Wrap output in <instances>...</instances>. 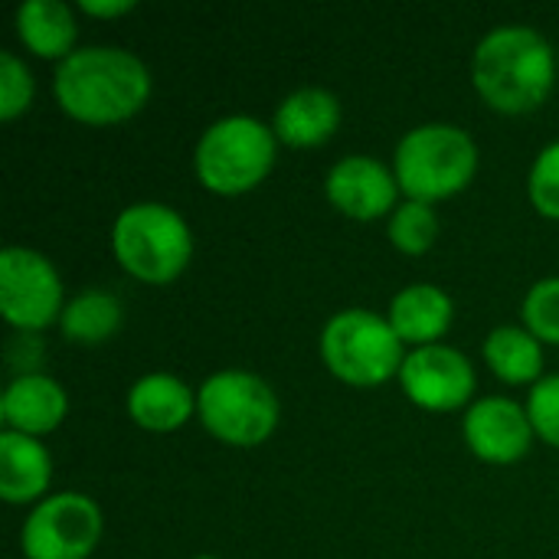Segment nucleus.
Wrapping results in <instances>:
<instances>
[{"label":"nucleus","mask_w":559,"mask_h":559,"mask_svg":"<svg viewBox=\"0 0 559 559\" xmlns=\"http://www.w3.org/2000/svg\"><path fill=\"white\" fill-rule=\"evenodd\" d=\"M521 321L540 344L559 347V275H547L527 288Z\"/></svg>","instance_id":"4be33fe9"},{"label":"nucleus","mask_w":559,"mask_h":559,"mask_svg":"<svg viewBox=\"0 0 559 559\" xmlns=\"http://www.w3.org/2000/svg\"><path fill=\"white\" fill-rule=\"evenodd\" d=\"M439 213L432 203L423 200H400L396 210L386 216V236L403 255H423L439 239Z\"/></svg>","instance_id":"412c9836"},{"label":"nucleus","mask_w":559,"mask_h":559,"mask_svg":"<svg viewBox=\"0 0 559 559\" xmlns=\"http://www.w3.org/2000/svg\"><path fill=\"white\" fill-rule=\"evenodd\" d=\"M52 92L59 108L92 128L134 118L151 98V72L144 59L124 46H79L56 62Z\"/></svg>","instance_id":"f257e3e1"},{"label":"nucleus","mask_w":559,"mask_h":559,"mask_svg":"<svg viewBox=\"0 0 559 559\" xmlns=\"http://www.w3.org/2000/svg\"><path fill=\"white\" fill-rule=\"evenodd\" d=\"M557 82L550 39L524 23H504L481 36L472 52V85L501 115H527L547 102Z\"/></svg>","instance_id":"f03ea898"},{"label":"nucleus","mask_w":559,"mask_h":559,"mask_svg":"<svg viewBox=\"0 0 559 559\" xmlns=\"http://www.w3.org/2000/svg\"><path fill=\"white\" fill-rule=\"evenodd\" d=\"M400 386L406 400L426 413H455L468 409L475 400L478 373L472 360L449 344H429L406 350V360L400 367Z\"/></svg>","instance_id":"9d476101"},{"label":"nucleus","mask_w":559,"mask_h":559,"mask_svg":"<svg viewBox=\"0 0 559 559\" xmlns=\"http://www.w3.org/2000/svg\"><path fill=\"white\" fill-rule=\"evenodd\" d=\"M485 367L508 386H524L544 380V344L524 324H501L488 331L481 344Z\"/></svg>","instance_id":"6ab92c4d"},{"label":"nucleus","mask_w":559,"mask_h":559,"mask_svg":"<svg viewBox=\"0 0 559 559\" xmlns=\"http://www.w3.org/2000/svg\"><path fill=\"white\" fill-rule=\"evenodd\" d=\"M278 138L255 115H223L203 128L193 147V174L216 197L255 190L275 167Z\"/></svg>","instance_id":"20e7f679"},{"label":"nucleus","mask_w":559,"mask_h":559,"mask_svg":"<svg viewBox=\"0 0 559 559\" xmlns=\"http://www.w3.org/2000/svg\"><path fill=\"white\" fill-rule=\"evenodd\" d=\"M527 197L534 210L547 219L559 223V138L540 147L527 174Z\"/></svg>","instance_id":"b1692460"},{"label":"nucleus","mask_w":559,"mask_h":559,"mask_svg":"<svg viewBox=\"0 0 559 559\" xmlns=\"http://www.w3.org/2000/svg\"><path fill=\"white\" fill-rule=\"evenodd\" d=\"M66 308V288L56 265L26 246H7L0 252V314L13 331L39 334L59 324Z\"/></svg>","instance_id":"1a4fd4ad"},{"label":"nucleus","mask_w":559,"mask_h":559,"mask_svg":"<svg viewBox=\"0 0 559 559\" xmlns=\"http://www.w3.org/2000/svg\"><path fill=\"white\" fill-rule=\"evenodd\" d=\"M7 364L16 377L26 373H43V337L29 334V331H13V337L7 341Z\"/></svg>","instance_id":"a878e982"},{"label":"nucleus","mask_w":559,"mask_h":559,"mask_svg":"<svg viewBox=\"0 0 559 559\" xmlns=\"http://www.w3.org/2000/svg\"><path fill=\"white\" fill-rule=\"evenodd\" d=\"M193 559H219V557H206V554H203V557H193Z\"/></svg>","instance_id":"cd10ccee"},{"label":"nucleus","mask_w":559,"mask_h":559,"mask_svg":"<svg viewBox=\"0 0 559 559\" xmlns=\"http://www.w3.org/2000/svg\"><path fill=\"white\" fill-rule=\"evenodd\" d=\"M79 10L98 20H115L134 10V0H79Z\"/></svg>","instance_id":"bb28decb"},{"label":"nucleus","mask_w":559,"mask_h":559,"mask_svg":"<svg viewBox=\"0 0 559 559\" xmlns=\"http://www.w3.org/2000/svg\"><path fill=\"white\" fill-rule=\"evenodd\" d=\"M115 262L144 285H170L193 259L190 223L167 203H128L111 223Z\"/></svg>","instance_id":"39448f33"},{"label":"nucleus","mask_w":559,"mask_h":559,"mask_svg":"<svg viewBox=\"0 0 559 559\" xmlns=\"http://www.w3.org/2000/svg\"><path fill=\"white\" fill-rule=\"evenodd\" d=\"M52 485L49 449L23 432H0V498L7 504H39Z\"/></svg>","instance_id":"f3484780"},{"label":"nucleus","mask_w":559,"mask_h":559,"mask_svg":"<svg viewBox=\"0 0 559 559\" xmlns=\"http://www.w3.org/2000/svg\"><path fill=\"white\" fill-rule=\"evenodd\" d=\"M121 321H124V308H121V298L115 292L85 288L66 301L62 318H59V331L69 344L98 347L118 334Z\"/></svg>","instance_id":"aec40b11"},{"label":"nucleus","mask_w":559,"mask_h":559,"mask_svg":"<svg viewBox=\"0 0 559 559\" xmlns=\"http://www.w3.org/2000/svg\"><path fill=\"white\" fill-rule=\"evenodd\" d=\"M321 360L328 373L347 386H383L400 377L406 344L386 314L370 308H344L321 328Z\"/></svg>","instance_id":"423d86ee"},{"label":"nucleus","mask_w":559,"mask_h":559,"mask_svg":"<svg viewBox=\"0 0 559 559\" xmlns=\"http://www.w3.org/2000/svg\"><path fill=\"white\" fill-rule=\"evenodd\" d=\"M69 413V393L49 373H26L13 377L0 396V419L3 429L43 439L62 426Z\"/></svg>","instance_id":"ddd939ff"},{"label":"nucleus","mask_w":559,"mask_h":559,"mask_svg":"<svg viewBox=\"0 0 559 559\" xmlns=\"http://www.w3.org/2000/svg\"><path fill=\"white\" fill-rule=\"evenodd\" d=\"M36 95V79L26 59L10 49H0V121L20 118Z\"/></svg>","instance_id":"5701e85b"},{"label":"nucleus","mask_w":559,"mask_h":559,"mask_svg":"<svg viewBox=\"0 0 559 559\" xmlns=\"http://www.w3.org/2000/svg\"><path fill=\"white\" fill-rule=\"evenodd\" d=\"M400 183L393 167H386L380 157L370 154H347L341 157L328 177H324V197L328 203L344 213L347 219H383L400 203Z\"/></svg>","instance_id":"f8f14e48"},{"label":"nucleus","mask_w":559,"mask_h":559,"mask_svg":"<svg viewBox=\"0 0 559 559\" xmlns=\"http://www.w3.org/2000/svg\"><path fill=\"white\" fill-rule=\"evenodd\" d=\"M341 115H344L341 98L331 88L301 85L278 102V108L272 115V131H275L278 144L321 147L341 128Z\"/></svg>","instance_id":"4468645a"},{"label":"nucleus","mask_w":559,"mask_h":559,"mask_svg":"<svg viewBox=\"0 0 559 559\" xmlns=\"http://www.w3.org/2000/svg\"><path fill=\"white\" fill-rule=\"evenodd\" d=\"M386 321L393 324L400 341L409 347L442 344V337L449 334L455 321V301L449 298L445 288L432 282H413V285H403L390 298Z\"/></svg>","instance_id":"2eb2a0df"},{"label":"nucleus","mask_w":559,"mask_h":559,"mask_svg":"<svg viewBox=\"0 0 559 559\" xmlns=\"http://www.w3.org/2000/svg\"><path fill=\"white\" fill-rule=\"evenodd\" d=\"M462 439L475 459L514 465L531 452L537 432L524 403L511 396H478L462 416Z\"/></svg>","instance_id":"9b49d317"},{"label":"nucleus","mask_w":559,"mask_h":559,"mask_svg":"<svg viewBox=\"0 0 559 559\" xmlns=\"http://www.w3.org/2000/svg\"><path fill=\"white\" fill-rule=\"evenodd\" d=\"M282 406L275 390L249 370H216L197 390V419L223 445L255 449L272 439Z\"/></svg>","instance_id":"0eeeda50"},{"label":"nucleus","mask_w":559,"mask_h":559,"mask_svg":"<svg viewBox=\"0 0 559 559\" xmlns=\"http://www.w3.org/2000/svg\"><path fill=\"white\" fill-rule=\"evenodd\" d=\"M393 174L406 200L439 203L462 193L478 174L475 138L452 121L409 128L393 151Z\"/></svg>","instance_id":"7ed1b4c3"},{"label":"nucleus","mask_w":559,"mask_h":559,"mask_svg":"<svg viewBox=\"0 0 559 559\" xmlns=\"http://www.w3.org/2000/svg\"><path fill=\"white\" fill-rule=\"evenodd\" d=\"M124 409L144 432H174L197 416V390L174 373H144L131 383Z\"/></svg>","instance_id":"dca6fc26"},{"label":"nucleus","mask_w":559,"mask_h":559,"mask_svg":"<svg viewBox=\"0 0 559 559\" xmlns=\"http://www.w3.org/2000/svg\"><path fill=\"white\" fill-rule=\"evenodd\" d=\"M13 26L20 43L39 59L62 62L79 49L75 10L66 0H23L13 13Z\"/></svg>","instance_id":"a211bd4d"},{"label":"nucleus","mask_w":559,"mask_h":559,"mask_svg":"<svg viewBox=\"0 0 559 559\" xmlns=\"http://www.w3.org/2000/svg\"><path fill=\"white\" fill-rule=\"evenodd\" d=\"M105 531L95 498L82 491L46 495L20 527V550L26 559H88Z\"/></svg>","instance_id":"6e6552de"},{"label":"nucleus","mask_w":559,"mask_h":559,"mask_svg":"<svg viewBox=\"0 0 559 559\" xmlns=\"http://www.w3.org/2000/svg\"><path fill=\"white\" fill-rule=\"evenodd\" d=\"M527 416L537 439L559 449V373H547L527 393Z\"/></svg>","instance_id":"393cba45"}]
</instances>
